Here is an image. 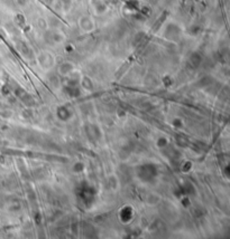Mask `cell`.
I'll use <instances>...</instances> for the list:
<instances>
[{"label":"cell","instance_id":"cell-1","mask_svg":"<svg viewBox=\"0 0 230 239\" xmlns=\"http://www.w3.org/2000/svg\"><path fill=\"white\" fill-rule=\"evenodd\" d=\"M80 26L84 31H91L93 29V22L88 17H82L80 19Z\"/></svg>","mask_w":230,"mask_h":239}]
</instances>
